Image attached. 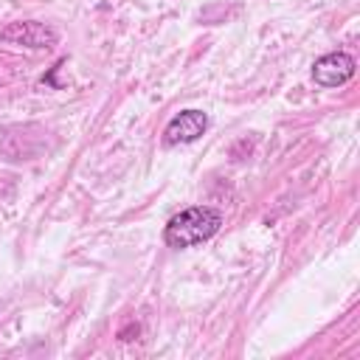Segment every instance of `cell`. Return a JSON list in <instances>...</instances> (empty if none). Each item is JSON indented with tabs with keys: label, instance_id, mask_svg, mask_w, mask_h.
Returning <instances> with one entry per match:
<instances>
[{
	"label": "cell",
	"instance_id": "obj_3",
	"mask_svg": "<svg viewBox=\"0 0 360 360\" xmlns=\"http://www.w3.org/2000/svg\"><path fill=\"white\" fill-rule=\"evenodd\" d=\"M208 127L205 112L200 110H183L180 115H174L166 127V143H191L197 141Z\"/></svg>",
	"mask_w": 360,
	"mask_h": 360
},
{
	"label": "cell",
	"instance_id": "obj_2",
	"mask_svg": "<svg viewBox=\"0 0 360 360\" xmlns=\"http://www.w3.org/2000/svg\"><path fill=\"white\" fill-rule=\"evenodd\" d=\"M352 76H354V59L343 51L326 53L312 65V79L323 87H338V84L349 82Z\"/></svg>",
	"mask_w": 360,
	"mask_h": 360
},
{
	"label": "cell",
	"instance_id": "obj_1",
	"mask_svg": "<svg viewBox=\"0 0 360 360\" xmlns=\"http://www.w3.org/2000/svg\"><path fill=\"white\" fill-rule=\"evenodd\" d=\"M219 225H222L219 211H214L208 205H194L169 219L163 239L169 248H191V245H200L208 236H214L219 231Z\"/></svg>",
	"mask_w": 360,
	"mask_h": 360
},
{
	"label": "cell",
	"instance_id": "obj_4",
	"mask_svg": "<svg viewBox=\"0 0 360 360\" xmlns=\"http://www.w3.org/2000/svg\"><path fill=\"white\" fill-rule=\"evenodd\" d=\"M0 37L6 42H17V45H28V48H51V45H56V34L51 28H45L42 22H11L8 28H3Z\"/></svg>",
	"mask_w": 360,
	"mask_h": 360
}]
</instances>
